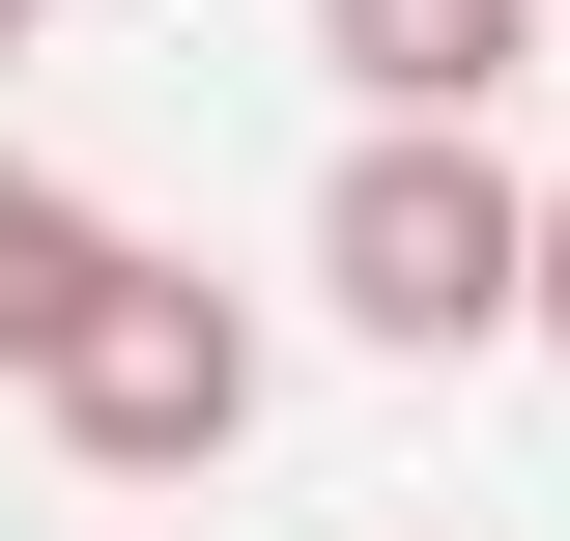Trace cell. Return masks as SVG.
Here are the masks:
<instances>
[{"mask_svg":"<svg viewBox=\"0 0 570 541\" xmlns=\"http://www.w3.org/2000/svg\"><path fill=\"white\" fill-rule=\"evenodd\" d=\"M513 228H542V171H513L485 115H343V171H314V314H343L371 371H485L513 342Z\"/></svg>","mask_w":570,"mask_h":541,"instance_id":"6da1fadb","label":"cell"},{"mask_svg":"<svg viewBox=\"0 0 570 541\" xmlns=\"http://www.w3.org/2000/svg\"><path fill=\"white\" fill-rule=\"evenodd\" d=\"M257 400H285V314H257V285H200V257H142V228L86 257V314L29 342V427H58L86 484H228V456H257Z\"/></svg>","mask_w":570,"mask_h":541,"instance_id":"7a4b0ae2","label":"cell"},{"mask_svg":"<svg viewBox=\"0 0 570 541\" xmlns=\"http://www.w3.org/2000/svg\"><path fill=\"white\" fill-rule=\"evenodd\" d=\"M343 115H513L542 86V0H314Z\"/></svg>","mask_w":570,"mask_h":541,"instance_id":"3957f363","label":"cell"},{"mask_svg":"<svg viewBox=\"0 0 570 541\" xmlns=\"http://www.w3.org/2000/svg\"><path fill=\"white\" fill-rule=\"evenodd\" d=\"M86 257H115V200H86L58 142H0V400H29V342L86 314Z\"/></svg>","mask_w":570,"mask_h":541,"instance_id":"277c9868","label":"cell"},{"mask_svg":"<svg viewBox=\"0 0 570 541\" xmlns=\"http://www.w3.org/2000/svg\"><path fill=\"white\" fill-rule=\"evenodd\" d=\"M513 342L570 371V171H542V228H513Z\"/></svg>","mask_w":570,"mask_h":541,"instance_id":"5b68a950","label":"cell"},{"mask_svg":"<svg viewBox=\"0 0 570 541\" xmlns=\"http://www.w3.org/2000/svg\"><path fill=\"white\" fill-rule=\"evenodd\" d=\"M0 58H29V0H0Z\"/></svg>","mask_w":570,"mask_h":541,"instance_id":"8992f818","label":"cell"}]
</instances>
